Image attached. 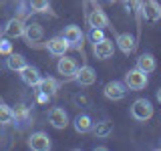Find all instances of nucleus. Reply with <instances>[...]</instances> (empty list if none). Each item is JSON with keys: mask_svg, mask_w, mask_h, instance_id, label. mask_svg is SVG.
<instances>
[{"mask_svg": "<svg viewBox=\"0 0 161 151\" xmlns=\"http://www.w3.org/2000/svg\"><path fill=\"white\" fill-rule=\"evenodd\" d=\"M131 117L135 121H149L153 117V105L147 99H137L131 105Z\"/></svg>", "mask_w": 161, "mask_h": 151, "instance_id": "f03ea898", "label": "nucleus"}, {"mask_svg": "<svg viewBox=\"0 0 161 151\" xmlns=\"http://www.w3.org/2000/svg\"><path fill=\"white\" fill-rule=\"evenodd\" d=\"M14 121V109L8 105H0V125H10Z\"/></svg>", "mask_w": 161, "mask_h": 151, "instance_id": "4be33fe9", "label": "nucleus"}, {"mask_svg": "<svg viewBox=\"0 0 161 151\" xmlns=\"http://www.w3.org/2000/svg\"><path fill=\"white\" fill-rule=\"evenodd\" d=\"M127 91L129 89H127V85H125V83H121V81H111V83L105 85L103 95L109 101H121V99H125Z\"/></svg>", "mask_w": 161, "mask_h": 151, "instance_id": "7ed1b4c3", "label": "nucleus"}, {"mask_svg": "<svg viewBox=\"0 0 161 151\" xmlns=\"http://www.w3.org/2000/svg\"><path fill=\"white\" fill-rule=\"evenodd\" d=\"M95 2H99V0H95Z\"/></svg>", "mask_w": 161, "mask_h": 151, "instance_id": "2f4dec72", "label": "nucleus"}, {"mask_svg": "<svg viewBox=\"0 0 161 151\" xmlns=\"http://www.w3.org/2000/svg\"><path fill=\"white\" fill-rule=\"evenodd\" d=\"M24 28H26V24L18 16V18H10L8 22L4 24L2 32H4L6 38H20V36H24Z\"/></svg>", "mask_w": 161, "mask_h": 151, "instance_id": "39448f33", "label": "nucleus"}, {"mask_svg": "<svg viewBox=\"0 0 161 151\" xmlns=\"http://www.w3.org/2000/svg\"><path fill=\"white\" fill-rule=\"evenodd\" d=\"M26 59L22 57V54H16V53H10L8 54V59H6V67L10 70H14V73H20L24 67H26Z\"/></svg>", "mask_w": 161, "mask_h": 151, "instance_id": "6ab92c4d", "label": "nucleus"}, {"mask_svg": "<svg viewBox=\"0 0 161 151\" xmlns=\"http://www.w3.org/2000/svg\"><path fill=\"white\" fill-rule=\"evenodd\" d=\"M111 131H113L111 121H99V123H93V133L97 135V137H109Z\"/></svg>", "mask_w": 161, "mask_h": 151, "instance_id": "412c9836", "label": "nucleus"}, {"mask_svg": "<svg viewBox=\"0 0 161 151\" xmlns=\"http://www.w3.org/2000/svg\"><path fill=\"white\" fill-rule=\"evenodd\" d=\"M115 42H117V47L121 48V53H123V54H131L135 50V36H133V34H129V32H121Z\"/></svg>", "mask_w": 161, "mask_h": 151, "instance_id": "f3484780", "label": "nucleus"}, {"mask_svg": "<svg viewBox=\"0 0 161 151\" xmlns=\"http://www.w3.org/2000/svg\"><path fill=\"white\" fill-rule=\"evenodd\" d=\"M73 125H75V131H77V133H89V131H93V119H91L87 113L77 115Z\"/></svg>", "mask_w": 161, "mask_h": 151, "instance_id": "a211bd4d", "label": "nucleus"}, {"mask_svg": "<svg viewBox=\"0 0 161 151\" xmlns=\"http://www.w3.org/2000/svg\"><path fill=\"white\" fill-rule=\"evenodd\" d=\"M89 24H91V28H103L105 30V28H109V16L101 8H95L89 14Z\"/></svg>", "mask_w": 161, "mask_h": 151, "instance_id": "2eb2a0df", "label": "nucleus"}, {"mask_svg": "<svg viewBox=\"0 0 161 151\" xmlns=\"http://www.w3.org/2000/svg\"><path fill=\"white\" fill-rule=\"evenodd\" d=\"M159 147H161V139H159Z\"/></svg>", "mask_w": 161, "mask_h": 151, "instance_id": "7c9ffc66", "label": "nucleus"}, {"mask_svg": "<svg viewBox=\"0 0 161 151\" xmlns=\"http://www.w3.org/2000/svg\"><path fill=\"white\" fill-rule=\"evenodd\" d=\"M67 42L70 44V48H80L83 47V30H80V26H77V24H69V26H64L63 30V34H60Z\"/></svg>", "mask_w": 161, "mask_h": 151, "instance_id": "20e7f679", "label": "nucleus"}, {"mask_svg": "<svg viewBox=\"0 0 161 151\" xmlns=\"http://www.w3.org/2000/svg\"><path fill=\"white\" fill-rule=\"evenodd\" d=\"M141 14H143L145 20L155 22V20L161 18V6L155 2V0H145V2L141 4Z\"/></svg>", "mask_w": 161, "mask_h": 151, "instance_id": "9d476101", "label": "nucleus"}, {"mask_svg": "<svg viewBox=\"0 0 161 151\" xmlns=\"http://www.w3.org/2000/svg\"><path fill=\"white\" fill-rule=\"evenodd\" d=\"M44 36V28H42V24H38V22H30L26 24V28H24V38H26V42L28 44H32V42H38L40 38Z\"/></svg>", "mask_w": 161, "mask_h": 151, "instance_id": "4468645a", "label": "nucleus"}, {"mask_svg": "<svg viewBox=\"0 0 161 151\" xmlns=\"http://www.w3.org/2000/svg\"><path fill=\"white\" fill-rule=\"evenodd\" d=\"M14 119L16 121H26L28 119V109L24 107V105H16V109H14Z\"/></svg>", "mask_w": 161, "mask_h": 151, "instance_id": "b1692460", "label": "nucleus"}, {"mask_svg": "<svg viewBox=\"0 0 161 151\" xmlns=\"http://www.w3.org/2000/svg\"><path fill=\"white\" fill-rule=\"evenodd\" d=\"M157 101H159V103H161V89L157 91Z\"/></svg>", "mask_w": 161, "mask_h": 151, "instance_id": "cd10ccee", "label": "nucleus"}, {"mask_svg": "<svg viewBox=\"0 0 161 151\" xmlns=\"http://www.w3.org/2000/svg\"><path fill=\"white\" fill-rule=\"evenodd\" d=\"M73 79L77 81V85H80V87H91V85H95V81H97V73H95L93 67L85 64V67L77 69V73L73 75Z\"/></svg>", "mask_w": 161, "mask_h": 151, "instance_id": "423d86ee", "label": "nucleus"}, {"mask_svg": "<svg viewBox=\"0 0 161 151\" xmlns=\"http://www.w3.org/2000/svg\"><path fill=\"white\" fill-rule=\"evenodd\" d=\"M48 123L54 129H64L69 125V115L63 107H53L48 111Z\"/></svg>", "mask_w": 161, "mask_h": 151, "instance_id": "1a4fd4ad", "label": "nucleus"}, {"mask_svg": "<svg viewBox=\"0 0 161 151\" xmlns=\"http://www.w3.org/2000/svg\"><path fill=\"white\" fill-rule=\"evenodd\" d=\"M109 2H119V0H109Z\"/></svg>", "mask_w": 161, "mask_h": 151, "instance_id": "c756f323", "label": "nucleus"}, {"mask_svg": "<svg viewBox=\"0 0 161 151\" xmlns=\"http://www.w3.org/2000/svg\"><path fill=\"white\" fill-rule=\"evenodd\" d=\"M77 60L75 59H70V57H60L58 60V64H57V70H58V75H63V77H73L75 73H77Z\"/></svg>", "mask_w": 161, "mask_h": 151, "instance_id": "ddd939ff", "label": "nucleus"}, {"mask_svg": "<svg viewBox=\"0 0 161 151\" xmlns=\"http://www.w3.org/2000/svg\"><path fill=\"white\" fill-rule=\"evenodd\" d=\"M125 85H127V89L129 91H143L145 87H147V73L145 70H141L139 67H135V69H131L127 75H125V81H123Z\"/></svg>", "mask_w": 161, "mask_h": 151, "instance_id": "f257e3e1", "label": "nucleus"}, {"mask_svg": "<svg viewBox=\"0 0 161 151\" xmlns=\"http://www.w3.org/2000/svg\"><path fill=\"white\" fill-rule=\"evenodd\" d=\"M47 48H48V53L53 54V57H63V54H67V50L70 48V44L63 36H54V38H50L47 42Z\"/></svg>", "mask_w": 161, "mask_h": 151, "instance_id": "9b49d317", "label": "nucleus"}, {"mask_svg": "<svg viewBox=\"0 0 161 151\" xmlns=\"http://www.w3.org/2000/svg\"><path fill=\"white\" fill-rule=\"evenodd\" d=\"M30 12H47L48 10V0H28Z\"/></svg>", "mask_w": 161, "mask_h": 151, "instance_id": "5701e85b", "label": "nucleus"}, {"mask_svg": "<svg viewBox=\"0 0 161 151\" xmlns=\"http://www.w3.org/2000/svg\"><path fill=\"white\" fill-rule=\"evenodd\" d=\"M28 147L32 151H48L53 147V141L47 133H42V131H36V133H32L28 137Z\"/></svg>", "mask_w": 161, "mask_h": 151, "instance_id": "0eeeda50", "label": "nucleus"}, {"mask_svg": "<svg viewBox=\"0 0 161 151\" xmlns=\"http://www.w3.org/2000/svg\"><path fill=\"white\" fill-rule=\"evenodd\" d=\"M12 53V42H8L6 38H0V54H8Z\"/></svg>", "mask_w": 161, "mask_h": 151, "instance_id": "bb28decb", "label": "nucleus"}, {"mask_svg": "<svg viewBox=\"0 0 161 151\" xmlns=\"http://www.w3.org/2000/svg\"><path fill=\"white\" fill-rule=\"evenodd\" d=\"M89 38L93 40V42H99V40H103V38H105V34H103V28H91V32H89Z\"/></svg>", "mask_w": 161, "mask_h": 151, "instance_id": "a878e982", "label": "nucleus"}, {"mask_svg": "<svg viewBox=\"0 0 161 151\" xmlns=\"http://www.w3.org/2000/svg\"><path fill=\"white\" fill-rule=\"evenodd\" d=\"M20 79H22V83L28 85V87H36L38 81L42 79V77H40L38 69H34V67H30V64H26V67L20 70Z\"/></svg>", "mask_w": 161, "mask_h": 151, "instance_id": "dca6fc26", "label": "nucleus"}, {"mask_svg": "<svg viewBox=\"0 0 161 151\" xmlns=\"http://www.w3.org/2000/svg\"><path fill=\"white\" fill-rule=\"evenodd\" d=\"M58 87H60V83L54 77H42L36 85V91L42 93V95H47V97H50V95H54L58 91Z\"/></svg>", "mask_w": 161, "mask_h": 151, "instance_id": "f8f14e48", "label": "nucleus"}, {"mask_svg": "<svg viewBox=\"0 0 161 151\" xmlns=\"http://www.w3.org/2000/svg\"><path fill=\"white\" fill-rule=\"evenodd\" d=\"M2 34H4V32H2V28H0V38H2Z\"/></svg>", "mask_w": 161, "mask_h": 151, "instance_id": "c85d7f7f", "label": "nucleus"}, {"mask_svg": "<svg viewBox=\"0 0 161 151\" xmlns=\"http://www.w3.org/2000/svg\"><path fill=\"white\" fill-rule=\"evenodd\" d=\"M141 4H143V0H125V10L129 14L137 12V10H141Z\"/></svg>", "mask_w": 161, "mask_h": 151, "instance_id": "393cba45", "label": "nucleus"}, {"mask_svg": "<svg viewBox=\"0 0 161 151\" xmlns=\"http://www.w3.org/2000/svg\"><path fill=\"white\" fill-rule=\"evenodd\" d=\"M93 53H95V57L101 59V60L111 59L115 54V42L111 38H103V40H99V42H95Z\"/></svg>", "mask_w": 161, "mask_h": 151, "instance_id": "6e6552de", "label": "nucleus"}, {"mask_svg": "<svg viewBox=\"0 0 161 151\" xmlns=\"http://www.w3.org/2000/svg\"><path fill=\"white\" fill-rule=\"evenodd\" d=\"M137 67L141 70H145V73H153L155 67H157V63H155V57L151 53H143L141 57L137 59Z\"/></svg>", "mask_w": 161, "mask_h": 151, "instance_id": "aec40b11", "label": "nucleus"}]
</instances>
